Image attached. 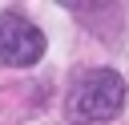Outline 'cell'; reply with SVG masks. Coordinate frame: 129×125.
Listing matches in <instances>:
<instances>
[{
	"label": "cell",
	"instance_id": "cell-2",
	"mask_svg": "<svg viewBox=\"0 0 129 125\" xmlns=\"http://www.w3.org/2000/svg\"><path fill=\"white\" fill-rule=\"evenodd\" d=\"M44 56V32L20 16V12H0V65H36Z\"/></svg>",
	"mask_w": 129,
	"mask_h": 125
},
{
	"label": "cell",
	"instance_id": "cell-1",
	"mask_svg": "<svg viewBox=\"0 0 129 125\" xmlns=\"http://www.w3.org/2000/svg\"><path fill=\"white\" fill-rule=\"evenodd\" d=\"M121 109H125V77L117 69H89L85 77H77V85L64 97L69 121H81V125L113 121Z\"/></svg>",
	"mask_w": 129,
	"mask_h": 125
}]
</instances>
